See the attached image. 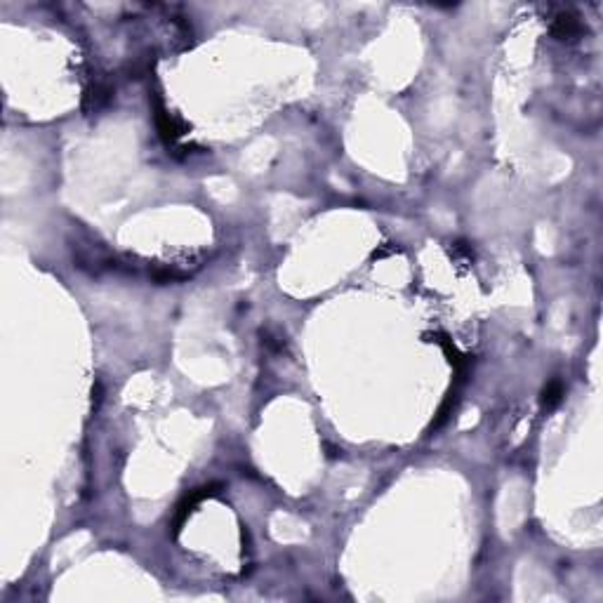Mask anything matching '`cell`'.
<instances>
[{"label": "cell", "instance_id": "cell-3", "mask_svg": "<svg viewBox=\"0 0 603 603\" xmlns=\"http://www.w3.org/2000/svg\"><path fill=\"white\" fill-rule=\"evenodd\" d=\"M156 125H158L160 137H163L167 144H174L182 135H184V125H182L172 113H167L160 104H158V111H156Z\"/></svg>", "mask_w": 603, "mask_h": 603}, {"label": "cell", "instance_id": "cell-6", "mask_svg": "<svg viewBox=\"0 0 603 603\" xmlns=\"http://www.w3.org/2000/svg\"><path fill=\"white\" fill-rule=\"evenodd\" d=\"M455 403H457V389H453V392H448L446 401L441 403V408H439V413H436V419H434V422H431L434 429H439V426H444V424H446V419H448L450 415H453Z\"/></svg>", "mask_w": 603, "mask_h": 603}, {"label": "cell", "instance_id": "cell-1", "mask_svg": "<svg viewBox=\"0 0 603 603\" xmlns=\"http://www.w3.org/2000/svg\"><path fill=\"white\" fill-rule=\"evenodd\" d=\"M222 491V483H210V486H201V488H194L189 495H184V500L177 505V511H174V521H172V533L177 535L179 528L184 525V521L189 518L191 511L196 509L198 502H203L205 498H215V495Z\"/></svg>", "mask_w": 603, "mask_h": 603}, {"label": "cell", "instance_id": "cell-5", "mask_svg": "<svg viewBox=\"0 0 603 603\" xmlns=\"http://www.w3.org/2000/svg\"><path fill=\"white\" fill-rule=\"evenodd\" d=\"M448 253L455 262H460L464 266L474 264V248H471V243H467V241H453L448 248Z\"/></svg>", "mask_w": 603, "mask_h": 603}, {"label": "cell", "instance_id": "cell-2", "mask_svg": "<svg viewBox=\"0 0 603 603\" xmlns=\"http://www.w3.org/2000/svg\"><path fill=\"white\" fill-rule=\"evenodd\" d=\"M582 31H584L582 21H580L570 10H559L552 17V21H549V33L561 43L577 41V38L582 36Z\"/></svg>", "mask_w": 603, "mask_h": 603}, {"label": "cell", "instance_id": "cell-4", "mask_svg": "<svg viewBox=\"0 0 603 603\" xmlns=\"http://www.w3.org/2000/svg\"><path fill=\"white\" fill-rule=\"evenodd\" d=\"M563 401V384L561 379H552L547 382V387L542 389V396H540V408L545 410V413H552V410H556L561 406Z\"/></svg>", "mask_w": 603, "mask_h": 603}]
</instances>
